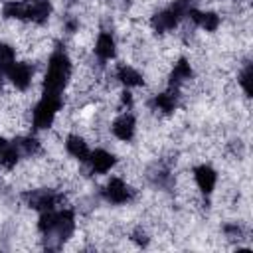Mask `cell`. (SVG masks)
<instances>
[{
	"label": "cell",
	"instance_id": "4",
	"mask_svg": "<svg viewBox=\"0 0 253 253\" xmlns=\"http://www.w3.org/2000/svg\"><path fill=\"white\" fill-rule=\"evenodd\" d=\"M105 196L113 204H125L130 198V190H128V186L121 178H111L107 188H105Z\"/></svg>",
	"mask_w": 253,
	"mask_h": 253
},
{
	"label": "cell",
	"instance_id": "19",
	"mask_svg": "<svg viewBox=\"0 0 253 253\" xmlns=\"http://www.w3.org/2000/svg\"><path fill=\"white\" fill-rule=\"evenodd\" d=\"M251 77H253V69H251V65H247L241 71V75H239V83H241V87H243V91H245L247 97L251 95Z\"/></svg>",
	"mask_w": 253,
	"mask_h": 253
},
{
	"label": "cell",
	"instance_id": "12",
	"mask_svg": "<svg viewBox=\"0 0 253 253\" xmlns=\"http://www.w3.org/2000/svg\"><path fill=\"white\" fill-rule=\"evenodd\" d=\"M117 79L123 83V85H126V87H134V85H142V75L136 71V69H132L130 65H119V69H117Z\"/></svg>",
	"mask_w": 253,
	"mask_h": 253
},
{
	"label": "cell",
	"instance_id": "8",
	"mask_svg": "<svg viewBox=\"0 0 253 253\" xmlns=\"http://www.w3.org/2000/svg\"><path fill=\"white\" fill-rule=\"evenodd\" d=\"M49 10H51V6H49L47 0H34L26 8V18L36 22V24H43L49 16Z\"/></svg>",
	"mask_w": 253,
	"mask_h": 253
},
{
	"label": "cell",
	"instance_id": "5",
	"mask_svg": "<svg viewBox=\"0 0 253 253\" xmlns=\"http://www.w3.org/2000/svg\"><path fill=\"white\" fill-rule=\"evenodd\" d=\"M194 178H196L198 188H200L204 194L213 192V188H215V180H217V174H215L213 168H210L208 164H202V166H198V168L194 170Z\"/></svg>",
	"mask_w": 253,
	"mask_h": 253
},
{
	"label": "cell",
	"instance_id": "11",
	"mask_svg": "<svg viewBox=\"0 0 253 253\" xmlns=\"http://www.w3.org/2000/svg\"><path fill=\"white\" fill-rule=\"evenodd\" d=\"M95 53H97L101 59H111V57H115V53H117V43H115V40H113L111 34H101V36L97 38Z\"/></svg>",
	"mask_w": 253,
	"mask_h": 253
},
{
	"label": "cell",
	"instance_id": "7",
	"mask_svg": "<svg viewBox=\"0 0 253 253\" xmlns=\"http://www.w3.org/2000/svg\"><path fill=\"white\" fill-rule=\"evenodd\" d=\"M87 160L91 162V168H93L95 172H99V174L109 172V170L113 168V164H115V156H113L111 152L103 150V148H99V150L91 152Z\"/></svg>",
	"mask_w": 253,
	"mask_h": 253
},
{
	"label": "cell",
	"instance_id": "3",
	"mask_svg": "<svg viewBox=\"0 0 253 253\" xmlns=\"http://www.w3.org/2000/svg\"><path fill=\"white\" fill-rule=\"evenodd\" d=\"M6 73H8L10 83H12L16 89H20V91H24V89L30 87L32 75H34V71H32V67H30L28 63H12V67H10Z\"/></svg>",
	"mask_w": 253,
	"mask_h": 253
},
{
	"label": "cell",
	"instance_id": "15",
	"mask_svg": "<svg viewBox=\"0 0 253 253\" xmlns=\"http://www.w3.org/2000/svg\"><path fill=\"white\" fill-rule=\"evenodd\" d=\"M55 204H57V198L53 194H49V192H34L30 196V206L36 208V210H42V211L53 210Z\"/></svg>",
	"mask_w": 253,
	"mask_h": 253
},
{
	"label": "cell",
	"instance_id": "14",
	"mask_svg": "<svg viewBox=\"0 0 253 253\" xmlns=\"http://www.w3.org/2000/svg\"><path fill=\"white\" fill-rule=\"evenodd\" d=\"M190 77H192V67H190V63H188L186 59H178V61L174 63L172 73H170V83H172L174 87H178L180 83L188 81Z\"/></svg>",
	"mask_w": 253,
	"mask_h": 253
},
{
	"label": "cell",
	"instance_id": "17",
	"mask_svg": "<svg viewBox=\"0 0 253 253\" xmlns=\"http://www.w3.org/2000/svg\"><path fill=\"white\" fill-rule=\"evenodd\" d=\"M26 8H28L26 4L12 0V2H6V4H4L2 14H4V18H16V20H22V18H26Z\"/></svg>",
	"mask_w": 253,
	"mask_h": 253
},
{
	"label": "cell",
	"instance_id": "2",
	"mask_svg": "<svg viewBox=\"0 0 253 253\" xmlns=\"http://www.w3.org/2000/svg\"><path fill=\"white\" fill-rule=\"evenodd\" d=\"M61 95L57 93H43L42 101L34 109V126L36 128H49L55 113L61 109Z\"/></svg>",
	"mask_w": 253,
	"mask_h": 253
},
{
	"label": "cell",
	"instance_id": "13",
	"mask_svg": "<svg viewBox=\"0 0 253 253\" xmlns=\"http://www.w3.org/2000/svg\"><path fill=\"white\" fill-rule=\"evenodd\" d=\"M16 162H18V146L0 138V164L6 168H12L16 166Z\"/></svg>",
	"mask_w": 253,
	"mask_h": 253
},
{
	"label": "cell",
	"instance_id": "6",
	"mask_svg": "<svg viewBox=\"0 0 253 253\" xmlns=\"http://www.w3.org/2000/svg\"><path fill=\"white\" fill-rule=\"evenodd\" d=\"M113 134L119 140H130L134 134V117L132 115H121L113 123Z\"/></svg>",
	"mask_w": 253,
	"mask_h": 253
},
{
	"label": "cell",
	"instance_id": "9",
	"mask_svg": "<svg viewBox=\"0 0 253 253\" xmlns=\"http://www.w3.org/2000/svg\"><path fill=\"white\" fill-rule=\"evenodd\" d=\"M188 14H190L192 22L198 24V26H200L202 30H206V32H213V30H217V26H219V18H217V14H213V12L190 10Z\"/></svg>",
	"mask_w": 253,
	"mask_h": 253
},
{
	"label": "cell",
	"instance_id": "10",
	"mask_svg": "<svg viewBox=\"0 0 253 253\" xmlns=\"http://www.w3.org/2000/svg\"><path fill=\"white\" fill-rule=\"evenodd\" d=\"M65 148H67V152H69L73 158H77V160H87L89 154H91L87 142H85L81 136H77V134L67 136V140H65Z\"/></svg>",
	"mask_w": 253,
	"mask_h": 253
},
{
	"label": "cell",
	"instance_id": "18",
	"mask_svg": "<svg viewBox=\"0 0 253 253\" xmlns=\"http://www.w3.org/2000/svg\"><path fill=\"white\" fill-rule=\"evenodd\" d=\"M12 63H14V49L8 43L0 42V69L8 71L12 67Z\"/></svg>",
	"mask_w": 253,
	"mask_h": 253
},
{
	"label": "cell",
	"instance_id": "16",
	"mask_svg": "<svg viewBox=\"0 0 253 253\" xmlns=\"http://www.w3.org/2000/svg\"><path fill=\"white\" fill-rule=\"evenodd\" d=\"M154 107L162 113H172L176 109V93H158L154 97Z\"/></svg>",
	"mask_w": 253,
	"mask_h": 253
},
{
	"label": "cell",
	"instance_id": "1",
	"mask_svg": "<svg viewBox=\"0 0 253 253\" xmlns=\"http://www.w3.org/2000/svg\"><path fill=\"white\" fill-rule=\"evenodd\" d=\"M69 75H71L69 57L63 51H55L49 57L47 71H45V77H43V89H45V93H57L59 95L63 91Z\"/></svg>",
	"mask_w": 253,
	"mask_h": 253
},
{
	"label": "cell",
	"instance_id": "20",
	"mask_svg": "<svg viewBox=\"0 0 253 253\" xmlns=\"http://www.w3.org/2000/svg\"><path fill=\"white\" fill-rule=\"evenodd\" d=\"M16 146H18V148H22L26 154H34V152L38 150V140L28 136V138H22V140H20Z\"/></svg>",
	"mask_w": 253,
	"mask_h": 253
}]
</instances>
